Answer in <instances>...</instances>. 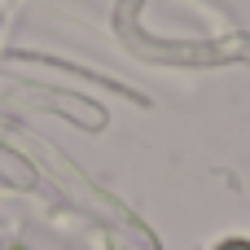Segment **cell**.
<instances>
[{"label": "cell", "instance_id": "cell-1", "mask_svg": "<svg viewBox=\"0 0 250 250\" xmlns=\"http://www.w3.org/2000/svg\"><path fill=\"white\" fill-rule=\"evenodd\" d=\"M215 250H250V237H229V242H220Z\"/></svg>", "mask_w": 250, "mask_h": 250}]
</instances>
